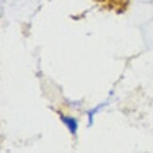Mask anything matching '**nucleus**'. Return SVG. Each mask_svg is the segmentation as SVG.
I'll return each instance as SVG.
<instances>
[{
	"mask_svg": "<svg viewBox=\"0 0 153 153\" xmlns=\"http://www.w3.org/2000/svg\"><path fill=\"white\" fill-rule=\"evenodd\" d=\"M62 119L64 122V124L69 128V131L72 132V134H75L76 131V128H78V123H76V121L74 118H71V117L65 116H62Z\"/></svg>",
	"mask_w": 153,
	"mask_h": 153,
	"instance_id": "obj_1",
	"label": "nucleus"
}]
</instances>
